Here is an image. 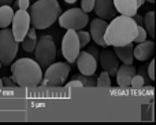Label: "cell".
Returning <instances> with one entry per match:
<instances>
[{
    "instance_id": "6da1fadb",
    "label": "cell",
    "mask_w": 156,
    "mask_h": 125,
    "mask_svg": "<svg viewBox=\"0 0 156 125\" xmlns=\"http://www.w3.org/2000/svg\"><path fill=\"white\" fill-rule=\"evenodd\" d=\"M137 35V25L132 17L119 15L112 18L104 32V41L107 46L122 47L133 43Z\"/></svg>"
},
{
    "instance_id": "7a4b0ae2",
    "label": "cell",
    "mask_w": 156,
    "mask_h": 125,
    "mask_svg": "<svg viewBox=\"0 0 156 125\" xmlns=\"http://www.w3.org/2000/svg\"><path fill=\"white\" fill-rule=\"evenodd\" d=\"M11 80L19 87L34 88L43 80V72L36 61L21 58L11 65Z\"/></svg>"
},
{
    "instance_id": "3957f363",
    "label": "cell",
    "mask_w": 156,
    "mask_h": 125,
    "mask_svg": "<svg viewBox=\"0 0 156 125\" xmlns=\"http://www.w3.org/2000/svg\"><path fill=\"white\" fill-rule=\"evenodd\" d=\"M60 15V4L58 0H37L30 7V24L34 29H47Z\"/></svg>"
},
{
    "instance_id": "277c9868",
    "label": "cell",
    "mask_w": 156,
    "mask_h": 125,
    "mask_svg": "<svg viewBox=\"0 0 156 125\" xmlns=\"http://www.w3.org/2000/svg\"><path fill=\"white\" fill-rule=\"evenodd\" d=\"M69 62H54L48 66L40 84L43 87H60L66 83L70 73Z\"/></svg>"
},
{
    "instance_id": "5b68a950",
    "label": "cell",
    "mask_w": 156,
    "mask_h": 125,
    "mask_svg": "<svg viewBox=\"0 0 156 125\" xmlns=\"http://www.w3.org/2000/svg\"><path fill=\"white\" fill-rule=\"evenodd\" d=\"M34 58L40 66H49L55 62L56 47L52 36H41L38 39L34 48Z\"/></svg>"
},
{
    "instance_id": "8992f818",
    "label": "cell",
    "mask_w": 156,
    "mask_h": 125,
    "mask_svg": "<svg viewBox=\"0 0 156 125\" xmlns=\"http://www.w3.org/2000/svg\"><path fill=\"white\" fill-rule=\"evenodd\" d=\"M18 54V43L8 28L0 30V62L3 65H10L14 62Z\"/></svg>"
},
{
    "instance_id": "52a82bcc",
    "label": "cell",
    "mask_w": 156,
    "mask_h": 125,
    "mask_svg": "<svg viewBox=\"0 0 156 125\" xmlns=\"http://www.w3.org/2000/svg\"><path fill=\"white\" fill-rule=\"evenodd\" d=\"M89 17L88 13L82 11L81 8H70V10L65 11L59 18V25L60 28L65 29H71V30H81L88 25Z\"/></svg>"
},
{
    "instance_id": "ba28073f",
    "label": "cell",
    "mask_w": 156,
    "mask_h": 125,
    "mask_svg": "<svg viewBox=\"0 0 156 125\" xmlns=\"http://www.w3.org/2000/svg\"><path fill=\"white\" fill-rule=\"evenodd\" d=\"M12 36L15 39L16 43H21L22 40L25 39V36L27 35L30 29V17L29 13L25 10H18L14 13V18H12Z\"/></svg>"
},
{
    "instance_id": "9c48e42d",
    "label": "cell",
    "mask_w": 156,
    "mask_h": 125,
    "mask_svg": "<svg viewBox=\"0 0 156 125\" xmlns=\"http://www.w3.org/2000/svg\"><path fill=\"white\" fill-rule=\"evenodd\" d=\"M81 51L80 43H78V36L76 30L69 29L67 32L65 33L62 40V52L63 57L66 58L69 63H74Z\"/></svg>"
},
{
    "instance_id": "30bf717a",
    "label": "cell",
    "mask_w": 156,
    "mask_h": 125,
    "mask_svg": "<svg viewBox=\"0 0 156 125\" xmlns=\"http://www.w3.org/2000/svg\"><path fill=\"white\" fill-rule=\"evenodd\" d=\"M99 61L103 68V72H107L110 76H115L119 65V59L112 48H104L99 52Z\"/></svg>"
},
{
    "instance_id": "8fae6325",
    "label": "cell",
    "mask_w": 156,
    "mask_h": 125,
    "mask_svg": "<svg viewBox=\"0 0 156 125\" xmlns=\"http://www.w3.org/2000/svg\"><path fill=\"white\" fill-rule=\"evenodd\" d=\"M77 68L80 70L81 74H85V76H92V74L96 73L97 69V61L92 57L89 52L86 51H80L77 59Z\"/></svg>"
},
{
    "instance_id": "7c38bea8",
    "label": "cell",
    "mask_w": 156,
    "mask_h": 125,
    "mask_svg": "<svg viewBox=\"0 0 156 125\" xmlns=\"http://www.w3.org/2000/svg\"><path fill=\"white\" fill-rule=\"evenodd\" d=\"M107 22L105 19L101 18H94L90 21V39H93V41L97 44V46H101V47H107L104 41V32H105V28H107Z\"/></svg>"
},
{
    "instance_id": "4fadbf2b",
    "label": "cell",
    "mask_w": 156,
    "mask_h": 125,
    "mask_svg": "<svg viewBox=\"0 0 156 125\" xmlns=\"http://www.w3.org/2000/svg\"><path fill=\"white\" fill-rule=\"evenodd\" d=\"M145 0H114L116 13L121 15L133 17L137 14V10L144 4Z\"/></svg>"
},
{
    "instance_id": "5bb4252c",
    "label": "cell",
    "mask_w": 156,
    "mask_h": 125,
    "mask_svg": "<svg viewBox=\"0 0 156 125\" xmlns=\"http://www.w3.org/2000/svg\"><path fill=\"white\" fill-rule=\"evenodd\" d=\"M94 13L97 17L101 19H112L115 18V6H114V0H94Z\"/></svg>"
},
{
    "instance_id": "9a60e30c",
    "label": "cell",
    "mask_w": 156,
    "mask_h": 125,
    "mask_svg": "<svg viewBox=\"0 0 156 125\" xmlns=\"http://www.w3.org/2000/svg\"><path fill=\"white\" fill-rule=\"evenodd\" d=\"M137 73L134 66L132 65H123L119 66L116 70V83L121 88H129L130 87V81H132L133 76Z\"/></svg>"
},
{
    "instance_id": "2e32d148",
    "label": "cell",
    "mask_w": 156,
    "mask_h": 125,
    "mask_svg": "<svg viewBox=\"0 0 156 125\" xmlns=\"http://www.w3.org/2000/svg\"><path fill=\"white\" fill-rule=\"evenodd\" d=\"M154 51H155V43L152 40L149 41H143L138 43L137 47L133 50V57L137 61H148L149 58L154 57Z\"/></svg>"
},
{
    "instance_id": "e0dca14e",
    "label": "cell",
    "mask_w": 156,
    "mask_h": 125,
    "mask_svg": "<svg viewBox=\"0 0 156 125\" xmlns=\"http://www.w3.org/2000/svg\"><path fill=\"white\" fill-rule=\"evenodd\" d=\"M133 47L132 43L126 44V46H122V47H114V52L115 55L118 57L119 61L125 63V65H132L133 61H134V57H133Z\"/></svg>"
},
{
    "instance_id": "ac0fdd59",
    "label": "cell",
    "mask_w": 156,
    "mask_h": 125,
    "mask_svg": "<svg viewBox=\"0 0 156 125\" xmlns=\"http://www.w3.org/2000/svg\"><path fill=\"white\" fill-rule=\"evenodd\" d=\"M14 8L11 6H2L0 7V29L8 28L14 18Z\"/></svg>"
},
{
    "instance_id": "d6986e66",
    "label": "cell",
    "mask_w": 156,
    "mask_h": 125,
    "mask_svg": "<svg viewBox=\"0 0 156 125\" xmlns=\"http://www.w3.org/2000/svg\"><path fill=\"white\" fill-rule=\"evenodd\" d=\"M22 43V48L27 52L34 51L36 44H37V35H36V29L34 28H30L27 35L25 36V39L21 41Z\"/></svg>"
},
{
    "instance_id": "ffe728a7",
    "label": "cell",
    "mask_w": 156,
    "mask_h": 125,
    "mask_svg": "<svg viewBox=\"0 0 156 125\" xmlns=\"http://www.w3.org/2000/svg\"><path fill=\"white\" fill-rule=\"evenodd\" d=\"M143 26L151 37H155V11H149L143 17Z\"/></svg>"
},
{
    "instance_id": "44dd1931",
    "label": "cell",
    "mask_w": 156,
    "mask_h": 125,
    "mask_svg": "<svg viewBox=\"0 0 156 125\" xmlns=\"http://www.w3.org/2000/svg\"><path fill=\"white\" fill-rule=\"evenodd\" d=\"M110 77L111 76L107 73V72H103V73L97 77L96 85H97V87H104V88L111 87V79H110Z\"/></svg>"
},
{
    "instance_id": "7402d4cb",
    "label": "cell",
    "mask_w": 156,
    "mask_h": 125,
    "mask_svg": "<svg viewBox=\"0 0 156 125\" xmlns=\"http://www.w3.org/2000/svg\"><path fill=\"white\" fill-rule=\"evenodd\" d=\"M77 36H78V43H80V47L82 48V47L88 46L89 41H90V35H89V32H85V30H77Z\"/></svg>"
},
{
    "instance_id": "603a6c76",
    "label": "cell",
    "mask_w": 156,
    "mask_h": 125,
    "mask_svg": "<svg viewBox=\"0 0 156 125\" xmlns=\"http://www.w3.org/2000/svg\"><path fill=\"white\" fill-rule=\"evenodd\" d=\"M144 85H145V81H144V79L140 76V74L136 73L134 76H133L132 81H130V87L134 88V90H140V88H143Z\"/></svg>"
},
{
    "instance_id": "cb8c5ba5",
    "label": "cell",
    "mask_w": 156,
    "mask_h": 125,
    "mask_svg": "<svg viewBox=\"0 0 156 125\" xmlns=\"http://www.w3.org/2000/svg\"><path fill=\"white\" fill-rule=\"evenodd\" d=\"M147 36H148V33H147V30L144 29V26H137V35H136L134 37V43H143V41L147 40Z\"/></svg>"
},
{
    "instance_id": "d4e9b609",
    "label": "cell",
    "mask_w": 156,
    "mask_h": 125,
    "mask_svg": "<svg viewBox=\"0 0 156 125\" xmlns=\"http://www.w3.org/2000/svg\"><path fill=\"white\" fill-rule=\"evenodd\" d=\"M93 6H94V0H81V10L85 11V13L93 11Z\"/></svg>"
},
{
    "instance_id": "484cf974",
    "label": "cell",
    "mask_w": 156,
    "mask_h": 125,
    "mask_svg": "<svg viewBox=\"0 0 156 125\" xmlns=\"http://www.w3.org/2000/svg\"><path fill=\"white\" fill-rule=\"evenodd\" d=\"M14 7L18 8V10H25L26 11L27 8L30 7V0H16V3H15Z\"/></svg>"
},
{
    "instance_id": "4316f807",
    "label": "cell",
    "mask_w": 156,
    "mask_h": 125,
    "mask_svg": "<svg viewBox=\"0 0 156 125\" xmlns=\"http://www.w3.org/2000/svg\"><path fill=\"white\" fill-rule=\"evenodd\" d=\"M86 52H89V54L92 55V57L94 58L96 61H99V48H97V46H94V44H90V46L88 47V50H86Z\"/></svg>"
},
{
    "instance_id": "83f0119b",
    "label": "cell",
    "mask_w": 156,
    "mask_h": 125,
    "mask_svg": "<svg viewBox=\"0 0 156 125\" xmlns=\"http://www.w3.org/2000/svg\"><path fill=\"white\" fill-rule=\"evenodd\" d=\"M147 68H148V65H144V66H141V68H140V70L137 72V74H140V76L144 79V81H145V84H148V79H149V76H148V70H147ZM149 80H151V79H149Z\"/></svg>"
},
{
    "instance_id": "f1b7e54d",
    "label": "cell",
    "mask_w": 156,
    "mask_h": 125,
    "mask_svg": "<svg viewBox=\"0 0 156 125\" xmlns=\"http://www.w3.org/2000/svg\"><path fill=\"white\" fill-rule=\"evenodd\" d=\"M147 70H148V76L151 79V81H154L155 80V61L154 59L149 62V66L147 68Z\"/></svg>"
},
{
    "instance_id": "f546056e",
    "label": "cell",
    "mask_w": 156,
    "mask_h": 125,
    "mask_svg": "<svg viewBox=\"0 0 156 125\" xmlns=\"http://www.w3.org/2000/svg\"><path fill=\"white\" fill-rule=\"evenodd\" d=\"M85 87H88V88L96 87V77H94V74H92V76H86Z\"/></svg>"
},
{
    "instance_id": "4dcf8cb0",
    "label": "cell",
    "mask_w": 156,
    "mask_h": 125,
    "mask_svg": "<svg viewBox=\"0 0 156 125\" xmlns=\"http://www.w3.org/2000/svg\"><path fill=\"white\" fill-rule=\"evenodd\" d=\"M2 83H3V85H4V87H7V88H14V87H16L15 83H14L11 79H8V77H4V79H2Z\"/></svg>"
},
{
    "instance_id": "1f68e13d",
    "label": "cell",
    "mask_w": 156,
    "mask_h": 125,
    "mask_svg": "<svg viewBox=\"0 0 156 125\" xmlns=\"http://www.w3.org/2000/svg\"><path fill=\"white\" fill-rule=\"evenodd\" d=\"M81 88L82 87V83L81 81H78V80H73V81H70V83H67V84H66V88H69V90H70V88Z\"/></svg>"
},
{
    "instance_id": "d6a6232c",
    "label": "cell",
    "mask_w": 156,
    "mask_h": 125,
    "mask_svg": "<svg viewBox=\"0 0 156 125\" xmlns=\"http://www.w3.org/2000/svg\"><path fill=\"white\" fill-rule=\"evenodd\" d=\"M73 77H74V80H78V81L82 83V87H85V83H86V76L85 74L78 73V74H74Z\"/></svg>"
},
{
    "instance_id": "836d02e7",
    "label": "cell",
    "mask_w": 156,
    "mask_h": 125,
    "mask_svg": "<svg viewBox=\"0 0 156 125\" xmlns=\"http://www.w3.org/2000/svg\"><path fill=\"white\" fill-rule=\"evenodd\" d=\"M132 18H133V21L136 22V25H137V26H143V17H141V15L136 14V15H133Z\"/></svg>"
},
{
    "instance_id": "e575fe53",
    "label": "cell",
    "mask_w": 156,
    "mask_h": 125,
    "mask_svg": "<svg viewBox=\"0 0 156 125\" xmlns=\"http://www.w3.org/2000/svg\"><path fill=\"white\" fill-rule=\"evenodd\" d=\"M12 4V0H0V7L2 6H11Z\"/></svg>"
},
{
    "instance_id": "d590c367",
    "label": "cell",
    "mask_w": 156,
    "mask_h": 125,
    "mask_svg": "<svg viewBox=\"0 0 156 125\" xmlns=\"http://www.w3.org/2000/svg\"><path fill=\"white\" fill-rule=\"evenodd\" d=\"M66 3H69V4H73V3H76L77 0H65Z\"/></svg>"
},
{
    "instance_id": "8d00e7d4",
    "label": "cell",
    "mask_w": 156,
    "mask_h": 125,
    "mask_svg": "<svg viewBox=\"0 0 156 125\" xmlns=\"http://www.w3.org/2000/svg\"><path fill=\"white\" fill-rule=\"evenodd\" d=\"M0 88H3V83H2V79H0Z\"/></svg>"
},
{
    "instance_id": "74e56055",
    "label": "cell",
    "mask_w": 156,
    "mask_h": 125,
    "mask_svg": "<svg viewBox=\"0 0 156 125\" xmlns=\"http://www.w3.org/2000/svg\"><path fill=\"white\" fill-rule=\"evenodd\" d=\"M148 2H149V3H154V2H155V0H148Z\"/></svg>"
},
{
    "instance_id": "f35d334b",
    "label": "cell",
    "mask_w": 156,
    "mask_h": 125,
    "mask_svg": "<svg viewBox=\"0 0 156 125\" xmlns=\"http://www.w3.org/2000/svg\"><path fill=\"white\" fill-rule=\"evenodd\" d=\"M2 66H3V63H2V62H0V69H2Z\"/></svg>"
}]
</instances>
